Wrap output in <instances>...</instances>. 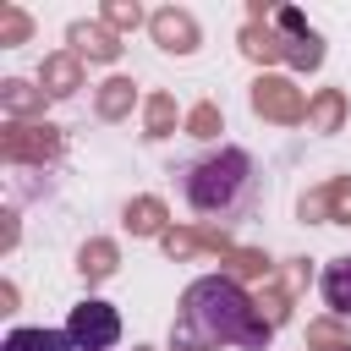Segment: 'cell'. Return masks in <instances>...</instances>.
I'll return each mask as SVG.
<instances>
[{
    "mask_svg": "<svg viewBox=\"0 0 351 351\" xmlns=\"http://www.w3.org/2000/svg\"><path fill=\"white\" fill-rule=\"evenodd\" d=\"M274 340L269 318L252 307V296L225 280V274H203L186 285L181 296V318L170 329V346L176 351H219V346H236V351H263Z\"/></svg>",
    "mask_w": 351,
    "mask_h": 351,
    "instance_id": "obj_1",
    "label": "cell"
},
{
    "mask_svg": "<svg viewBox=\"0 0 351 351\" xmlns=\"http://www.w3.org/2000/svg\"><path fill=\"white\" fill-rule=\"evenodd\" d=\"M176 192L181 203L208 219V225H241L258 214L263 203V176H258V159L236 143H214L192 159L176 165Z\"/></svg>",
    "mask_w": 351,
    "mask_h": 351,
    "instance_id": "obj_2",
    "label": "cell"
},
{
    "mask_svg": "<svg viewBox=\"0 0 351 351\" xmlns=\"http://www.w3.org/2000/svg\"><path fill=\"white\" fill-rule=\"evenodd\" d=\"M66 335L77 340V351H115L121 346V313L99 296H82L66 318Z\"/></svg>",
    "mask_w": 351,
    "mask_h": 351,
    "instance_id": "obj_3",
    "label": "cell"
},
{
    "mask_svg": "<svg viewBox=\"0 0 351 351\" xmlns=\"http://www.w3.org/2000/svg\"><path fill=\"white\" fill-rule=\"evenodd\" d=\"M318 291H324V302H329L340 318H351V252H346V258H335V263H324Z\"/></svg>",
    "mask_w": 351,
    "mask_h": 351,
    "instance_id": "obj_4",
    "label": "cell"
},
{
    "mask_svg": "<svg viewBox=\"0 0 351 351\" xmlns=\"http://www.w3.org/2000/svg\"><path fill=\"white\" fill-rule=\"evenodd\" d=\"M0 351H77V340L66 329H11Z\"/></svg>",
    "mask_w": 351,
    "mask_h": 351,
    "instance_id": "obj_5",
    "label": "cell"
},
{
    "mask_svg": "<svg viewBox=\"0 0 351 351\" xmlns=\"http://www.w3.org/2000/svg\"><path fill=\"white\" fill-rule=\"evenodd\" d=\"M346 351H351V346H346Z\"/></svg>",
    "mask_w": 351,
    "mask_h": 351,
    "instance_id": "obj_6",
    "label": "cell"
}]
</instances>
